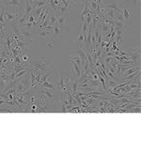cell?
Masks as SVG:
<instances>
[{
    "mask_svg": "<svg viewBox=\"0 0 141 141\" xmlns=\"http://www.w3.org/2000/svg\"><path fill=\"white\" fill-rule=\"evenodd\" d=\"M78 85H79V80L78 79H75L72 83V91H73V94H75L78 91Z\"/></svg>",
    "mask_w": 141,
    "mask_h": 141,
    "instance_id": "obj_18",
    "label": "cell"
},
{
    "mask_svg": "<svg viewBox=\"0 0 141 141\" xmlns=\"http://www.w3.org/2000/svg\"><path fill=\"white\" fill-rule=\"evenodd\" d=\"M5 18H6V22L10 23L13 20L18 19V15H17V12H13L10 10H5Z\"/></svg>",
    "mask_w": 141,
    "mask_h": 141,
    "instance_id": "obj_5",
    "label": "cell"
},
{
    "mask_svg": "<svg viewBox=\"0 0 141 141\" xmlns=\"http://www.w3.org/2000/svg\"><path fill=\"white\" fill-rule=\"evenodd\" d=\"M140 110H141V108H140V105H137V107H133V109H130L129 110V112H131V113H137V114H139L140 113Z\"/></svg>",
    "mask_w": 141,
    "mask_h": 141,
    "instance_id": "obj_22",
    "label": "cell"
},
{
    "mask_svg": "<svg viewBox=\"0 0 141 141\" xmlns=\"http://www.w3.org/2000/svg\"><path fill=\"white\" fill-rule=\"evenodd\" d=\"M41 86H42V87H44L45 89H48V90H57L56 83H53V82H50V81H44L43 83L41 84Z\"/></svg>",
    "mask_w": 141,
    "mask_h": 141,
    "instance_id": "obj_10",
    "label": "cell"
},
{
    "mask_svg": "<svg viewBox=\"0 0 141 141\" xmlns=\"http://www.w3.org/2000/svg\"><path fill=\"white\" fill-rule=\"evenodd\" d=\"M26 90H27V87H26V86L22 83V82H20V83L16 86V90L19 93H24Z\"/></svg>",
    "mask_w": 141,
    "mask_h": 141,
    "instance_id": "obj_19",
    "label": "cell"
},
{
    "mask_svg": "<svg viewBox=\"0 0 141 141\" xmlns=\"http://www.w3.org/2000/svg\"><path fill=\"white\" fill-rule=\"evenodd\" d=\"M27 22H29V23H34V22H36L35 20H34V14H33L32 12L30 13V16H29L28 20H27Z\"/></svg>",
    "mask_w": 141,
    "mask_h": 141,
    "instance_id": "obj_23",
    "label": "cell"
},
{
    "mask_svg": "<svg viewBox=\"0 0 141 141\" xmlns=\"http://www.w3.org/2000/svg\"><path fill=\"white\" fill-rule=\"evenodd\" d=\"M102 6L105 7L106 9H111V10H113L114 11H119V10H121L116 1H111V2H109V3L103 2V3H102Z\"/></svg>",
    "mask_w": 141,
    "mask_h": 141,
    "instance_id": "obj_6",
    "label": "cell"
},
{
    "mask_svg": "<svg viewBox=\"0 0 141 141\" xmlns=\"http://www.w3.org/2000/svg\"><path fill=\"white\" fill-rule=\"evenodd\" d=\"M31 67H32L31 69H33V70H41L42 74L47 73L48 70H51L54 69V66L50 61L42 58L33 59L31 61Z\"/></svg>",
    "mask_w": 141,
    "mask_h": 141,
    "instance_id": "obj_1",
    "label": "cell"
},
{
    "mask_svg": "<svg viewBox=\"0 0 141 141\" xmlns=\"http://www.w3.org/2000/svg\"><path fill=\"white\" fill-rule=\"evenodd\" d=\"M20 34L22 36L23 38H24V41H26L27 42H31L32 41V32H31V29H27V28H25L21 30L20 29Z\"/></svg>",
    "mask_w": 141,
    "mask_h": 141,
    "instance_id": "obj_3",
    "label": "cell"
},
{
    "mask_svg": "<svg viewBox=\"0 0 141 141\" xmlns=\"http://www.w3.org/2000/svg\"><path fill=\"white\" fill-rule=\"evenodd\" d=\"M21 60H22V63H25V62H28L30 60V57L28 55L26 54H23V56L21 57Z\"/></svg>",
    "mask_w": 141,
    "mask_h": 141,
    "instance_id": "obj_21",
    "label": "cell"
},
{
    "mask_svg": "<svg viewBox=\"0 0 141 141\" xmlns=\"http://www.w3.org/2000/svg\"><path fill=\"white\" fill-rule=\"evenodd\" d=\"M49 17H50V19H49V25L54 26L57 24V14L54 11V12L52 13H49Z\"/></svg>",
    "mask_w": 141,
    "mask_h": 141,
    "instance_id": "obj_14",
    "label": "cell"
},
{
    "mask_svg": "<svg viewBox=\"0 0 141 141\" xmlns=\"http://www.w3.org/2000/svg\"><path fill=\"white\" fill-rule=\"evenodd\" d=\"M10 26H11V29L14 32V34H17V35H21L20 34V28H19V23H18V20H13L11 22L9 23Z\"/></svg>",
    "mask_w": 141,
    "mask_h": 141,
    "instance_id": "obj_8",
    "label": "cell"
},
{
    "mask_svg": "<svg viewBox=\"0 0 141 141\" xmlns=\"http://www.w3.org/2000/svg\"><path fill=\"white\" fill-rule=\"evenodd\" d=\"M0 8H2V6H0Z\"/></svg>",
    "mask_w": 141,
    "mask_h": 141,
    "instance_id": "obj_29",
    "label": "cell"
},
{
    "mask_svg": "<svg viewBox=\"0 0 141 141\" xmlns=\"http://www.w3.org/2000/svg\"><path fill=\"white\" fill-rule=\"evenodd\" d=\"M57 23L58 26H60L62 30H64V27L67 24V14H62V15H58L57 16Z\"/></svg>",
    "mask_w": 141,
    "mask_h": 141,
    "instance_id": "obj_7",
    "label": "cell"
},
{
    "mask_svg": "<svg viewBox=\"0 0 141 141\" xmlns=\"http://www.w3.org/2000/svg\"><path fill=\"white\" fill-rule=\"evenodd\" d=\"M70 60H74L75 63H77V65L79 66V67L82 69V61H81V58H79V56H77L76 54H74V53H72L70 55Z\"/></svg>",
    "mask_w": 141,
    "mask_h": 141,
    "instance_id": "obj_12",
    "label": "cell"
},
{
    "mask_svg": "<svg viewBox=\"0 0 141 141\" xmlns=\"http://www.w3.org/2000/svg\"><path fill=\"white\" fill-rule=\"evenodd\" d=\"M90 9H89V4H87V1H86L85 2V9H84V10L82 11V12L79 14V21H80L81 18H83V17L86 16V14H87L89 11H90Z\"/></svg>",
    "mask_w": 141,
    "mask_h": 141,
    "instance_id": "obj_17",
    "label": "cell"
},
{
    "mask_svg": "<svg viewBox=\"0 0 141 141\" xmlns=\"http://www.w3.org/2000/svg\"><path fill=\"white\" fill-rule=\"evenodd\" d=\"M2 48H3V46H2V45L0 44V49H2Z\"/></svg>",
    "mask_w": 141,
    "mask_h": 141,
    "instance_id": "obj_28",
    "label": "cell"
},
{
    "mask_svg": "<svg viewBox=\"0 0 141 141\" xmlns=\"http://www.w3.org/2000/svg\"><path fill=\"white\" fill-rule=\"evenodd\" d=\"M72 65H73V69H74V74H75V75H76L77 79H79L81 76V68L74 60H72Z\"/></svg>",
    "mask_w": 141,
    "mask_h": 141,
    "instance_id": "obj_11",
    "label": "cell"
},
{
    "mask_svg": "<svg viewBox=\"0 0 141 141\" xmlns=\"http://www.w3.org/2000/svg\"><path fill=\"white\" fill-rule=\"evenodd\" d=\"M112 59H113L112 57H104V62L107 63V64H109V63H110V61L112 60Z\"/></svg>",
    "mask_w": 141,
    "mask_h": 141,
    "instance_id": "obj_24",
    "label": "cell"
},
{
    "mask_svg": "<svg viewBox=\"0 0 141 141\" xmlns=\"http://www.w3.org/2000/svg\"><path fill=\"white\" fill-rule=\"evenodd\" d=\"M66 111H67V110H66V105H65V104L62 103V102H61V112H62V113H66Z\"/></svg>",
    "mask_w": 141,
    "mask_h": 141,
    "instance_id": "obj_25",
    "label": "cell"
},
{
    "mask_svg": "<svg viewBox=\"0 0 141 141\" xmlns=\"http://www.w3.org/2000/svg\"><path fill=\"white\" fill-rule=\"evenodd\" d=\"M35 33H37L39 36H41L42 38H46L49 36V30H46V29H39V31H34Z\"/></svg>",
    "mask_w": 141,
    "mask_h": 141,
    "instance_id": "obj_15",
    "label": "cell"
},
{
    "mask_svg": "<svg viewBox=\"0 0 141 141\" xmlns=\"http://www.w3.org/2000/svg\"><path fill=\"white\" fill-rule=\"evenodd\" d=\"M53 31H54V36H53V40H52L51 42H49V46H50V47L52 46V43H53V42H55V40L58 38V37L59 35H60L61 33L63 32V30H62V28H61L60 26H58V23H57V24H56V25L54 26V27H53Z\"/></svg>",
    "mask_w": 141,
    "mask_h": 141,
    "instance_id": "obj_4",
    "label": "cell"
},
{
    "mask_svg": "<svg viewBox=\"0 0 141 141\" xmlns=\"http://www.w3.org/2000/svg\"><path fill=\"white\" fill-rule=\"evenodd\" d=\"M29 1V3L31 4V5H33L34 4V2H36V1H39V0H28Z\"/></svg>",
    "mask_w": 141,
    "mask_h": 141,
    "instance_id": "obj_27",
    "label": "cell"
},
{
    "mask_svg": "<svg viewBox=\"0 0 141 141\" xmlns=\"http://www.w3.org/2000/svg\"><path fill=\"white\" fill-rule=\"evenodd\" d=\"M109 70H110V72H111V73H112L114 75H117V74H116V70L114 69V68L110 67V68H109Z\"/></svg>",
    "mask_w": 141,
    "mask_h": 141,
    "instance_id": "obj_26",
    "label": "cell"
},
{
    "mask_svg": "<svg viewBox=\"0 0 141 141\" xmlns=\"http://www.w3.org/2000/svg\"><path fill=\"white\" fill-rule=\"evenodd\" d=\"M122 15L124 19V27H128L130 24V12L127 9H122Z\"/></svg>",
    "mask_w": 141,
    "mask_h": 141,
    "instance_id": "obj_9",
    "label": "cell"
},
{
    "mask_svg": "<svg viewBox=\"0 0 141 141\" xmlns=\"http://www.w3.org/2000/svg\"><path fill=\"white\" fill-rule=\"evenodd\" d=\"M140 70V68H139V66H134V67L130 68V69H128V70H126V72H124V73H125V74H124L125 76H124V77L128 76V75H130L131 74H133V73H135V72H136V70Z\"/></svg>",
    "mask_w": 141,
    "mask_h": 141,
    "instance_id": "obj_16",
    "label": "cell"
},
{
    "mask_svg": "<svg viewBox=\"0 0 141 141\" xmlns=\"http://www.w3.org/2000/svg\"><path fill=\"white\" fill-rule=\"evenodd\" d=\"M36 93H42V94H44L45 96L47 97L50 101H55L57 96L55 95L54 92H52L51 90H48V89H46V90H40V89H36Z\"/></svg>",
    "mask_w": 141,
    "mask_h": 141,
    "instance_id": "obj_2",
    "label": "cell"
},
{
    "mask_svg": "<svg viewBox=\"0 0 141 141\" xmlns=\"http://www.w3.org/2000/svg\"><path fill=\"white\" fill-rule=\"evenodd\" d=\"M83 42H84V34L82 31H80L77 40H75V42H76V43H83Z\"/></svg>",
    "mask_w": 141,
    "mask_h": 141,
    "instance_id": "obj_20",
    "label": "cell"
},
{
    "mask_svg": "<svg viewBox=\"0 0 141 141\" xmlns=\"http://www.w3.org/2000/svg\"><path fill=\"white\" fill-rule=\"evenodd\" d=\"M109 29H110V26L109 25H107V24L103 22L100 23V31L101 32H104L106 34V33L109 32Z\"/></svg>",
    "mask_w": 141,
    "mask_h": 141,
    "instance_id": "obj_13",
    "label": "cell"
}]
</instances>
